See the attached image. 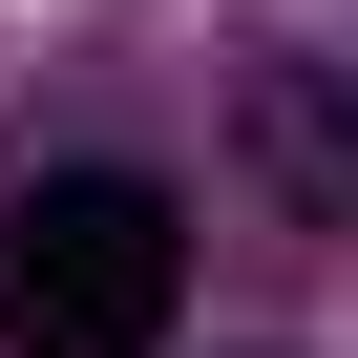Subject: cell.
<instances>
[{
  "mask_svg": "<svg viewBox=\"0 0 358 358\" xmlns=\"http://www.w3.org/2000/svg\"><path fill=\"white\" fill-rule=\"evenodd\" d=\"M253 148L295 169V211H358V106H337L316 64H274V85H253Z\"/></svg>",
  "mask_w": 358,
  "mask_h": 358,
  "instance_id": "2",
  "label": "cell"
},
{
  "mask_svg": "<svg viewBox=\"0 0 358 358\" xmlns=\"http://www.w3.org/2000/svg\"><path fill=\"white\" fill-rule=\"evenodd\" d=\"M169 295H190V211L148 169H43L0 211V337L22 358H169Z\"/></svg>",
  "mask_w": 358,
  "mask_h": 358,
  "instance_id": "1",
  "label": "cell"
}]
</instances>
